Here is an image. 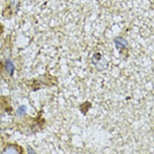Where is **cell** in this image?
Masks as SVG:
<instances>
[{
	"label": "cell",
	"instance_id": "3957f363",
	"mask_svg": "<svg viewBox=\"0 0 154 154\" xmlns=\"http://www.w3.org/2000/svg\"><path fill=\"white\" fill-rule=\"evenodd\" d=\"M4 66H5V70L7 71L8 74L10 76L14 75V70H15V66L13 63L12 61L10 60H6L5 63H4Z\"/></svg>",
	"mask_w": 154,
	"mask_h": 154
},
{
	"label": "cell",
	"instance_id": "5b68a950",
	"mask_svg": "<svg viewBox=\"0 0 154 154\" xmlns=\"http://www.w3.org/2000/svg\"><path fill=\"white\" fill-rule=\"evenodd\" d=\"M26 109H27V108H26L25 105H21V106H20V107L18 108V109H17V115L20 116H24L25 114V112H26Z\"/></svg>",
	"mask_w": 154,
	"mask_h": 154
},
{
	"label": "cell",
	"instance_id": "6da1fadb",
	"mask_svg": "<svg viewBox=\"0 0 154 154\" xmlns=\"http://www.w3.org/2000/svg\"><path fill=\"white\" fill-rule=\"evenodd\" d=\"M92 63L96 67V68L100 71H103L104 69H105L107 66H108V63L107 62L104 60L102 56L99 53H96L92 57Z\"/></svg>",
	"mask_w": 154,
	"mask_h": 154
},
{
	"label": "cell",
	"instance_id": "7a4b0ae2",
	"mask_svg": "<svg viewBox=\"0 0 154 154\" xmlns=\"http://www.w3.org/2000/svg\"><path fill=\"white\" fill-rule=\"evenodd\" d=\"M115 44L117 49H124L128 46V42L126 40L122 37H116L115 39Z\"/></svg>",
	"mask_w": 154,
	"mask_h": 154
},
{
	"label": "cell",
	"instance_id": "8992f818",
	"mask_svg": "<svg viewBox=\"0 0 154 154\" xmlns=\"http://www.w3.org/2000/svg\"><path fill=\"white\" fill-rule=\"evenodd\" d=\"M28 152H29V153H33V154L35 153V152L32 148H30V147H28Z\"/></svg>",
	"mask_w": 154,
	"mask_h": 154
},
{
	"label": "cell",
	"instance_id": "277c9868",
	"mask_svg": "<svg viewBox=\"0 0 154 154\" xmlns=\"http://www.w3.org/2000/svg\"><path fill=\"white\" fill-rule=\"evenodd\" d=\"M21 150L18 146H13V145H9V146H6L3 151V153L6 154H19Z\"/></svg>",
	"mask_w": 154,
	"mask_h": 154
}]
</instances>
